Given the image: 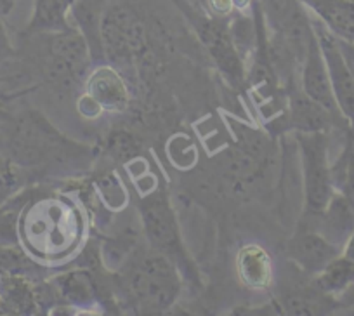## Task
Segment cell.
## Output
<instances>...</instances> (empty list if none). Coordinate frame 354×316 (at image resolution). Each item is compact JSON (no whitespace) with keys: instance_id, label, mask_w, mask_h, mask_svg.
Instances as JSON below:
<instances>
[{"instance_id":"6da1fadb","label":"cell","mask_w":354,"mask_h":316,"mask_svg":"<svg viewBox=\"0 0 354 316\" xmlns=\"http://www.w3.org/2000/svg\"><path fill=\"white\" fill-rule=\"evenodd\" d=\"M181 271L151 247L129 257L115 278L122 297L136 313L158 315L172 308L181 295Z\"/></svg>"},{"instance_id":"7a4b0ae2","label":"cell","mask_w":354,"mask_h":316,"mask_svg":"<svg viewBox=\"0 0 354 316\" xmlns=\"http://www.w3.org/2000/svg\"><path fill=\"white\" fill-rule=\"evenodd\" d=\"M80 146L59 134L53 125L37 111H25L9 124L8 155L21 169H33L63 156H73Z\"/></svg>"},{"instance_id":"3957f363","label":"cell","mask_w":354,"mask_h":316,"mask_svg":"<svg viewBox=\"0 0 354 316\" xmlns=\"http://www.w3.org/2000/svg\"><path fill=\"white\" fill-rule=\"evenodd\" d=\"M139 216L149 247L169 257L183 277L198 284L196 268L185 249L176 212L165 189H155L148 196H142L139 200Z\"/></svg>"},{"instance_id":"277c9868","label":"cell","mask_w":354,"mask_h":316,"mask_svg":"<svg viewBox=\"0 0 354 316\" xmlns=\"http://www.w3.org/2000/svg\"><path fill=\"white\" fill-rule=\"evenodd\" d=\"M101 44L104 63L129 70L148 49V37L141 18L132 6L110 0L101 19Z\"/></svg>"},{"instance_id":"5b68a950","label":"cell","mask_w":354,"mask_h":316,"mask_svg":"<svg viewBox=\"0 0 354 316\" xmlns=\"http://www.w3.org/2000/svg\"><path fill=\"white\" fill-rule=\"evenodd\" d=\"M172 2L186 16L202 46L205 47L209 56L219 68L221 75L234 89L243 87L247 84V66H245L243 57L238 53L233 35H231V18L223 19L212 15H205L193 8L188 0H172Z\"/></svg>"},{"instance_id":"8992f818","label":"cell","mask_w":354,"mask_h":316,"mask_svg":"<svg viewBox=\"0 0 354 316\" xmlns=\"http://www.w3.org/2000/svg\"><path fill=\"white\" fill-rule=\"evenodd\" d=\"M304 174V224L318 219L337 192L328 158V132H295Z\"/></svg>"},{"instance_id":"52a82bcc","label":"cell","mask_w":354,"mask_h":316,"mask_svg":"<svg viewBox=\"0 0 354 316\" xmlns=\"http://www.w3.org/2000/svg\"><path fill=\"white\" fill-rule=\"evenodd\" d=\"M94 59L87 40L75 26L57 33H47L46 75L50 86L70 91L82 82L93 68Z\"/></svg>"},{"instance_id":"ba28073f","label":"cell","mask_w":354,"mask_h":316,"mask_svg":"<svg viewBox=\"0 0 354 316\" xmlns=\"http://www.w3.org/2000/svg\"><path fill=\"white\" fill-rule=\"evenodd\" d=\"M311 15V12H309ZM311 25L316 33L319 47H322L323 57H325L326 70H328L330 84H332L333 97L337 101L340 115L354 127V75L347 66L344 54L340 50L339 39L319 21L316 16L311 15Z\"/></svg>"},{"instance_id":"9c48e42d","label":"cell","mask_w":354,"mask_h":316,"mask_svg":"<svg viewBox=\"0 0 354 316\" xmlns=\"http://www.w3.org/2000/svg\"><path fill=\"white\" fill-rule=\"evenodd\" d=\"M287 106L283 115L278 118L277 127L281 131L295 132H328L337 124L346 120L333 117L328 110L313 101L302 91L301 84L287 87ZM349 124V122H347Z\"/></svg>"},{"instance_id":"30bf717a","label":"cell","mask_w":354,"mask_h":316,"mask_svg":"<svg viewBox=\"0 0 354 316\" xmlns=\"http://www.w3.org/2000/svg\"><path fill=\"white\" fill-rule=\"evenodd\" d=\"M285 254L302 273L316 277L342 254V249L330 242L318 230L302 224L288 240Z\"/></svg>"},{"instance_id":"8fae6325","label":"cell","mask_w":354,"mask_h":316,"mask_svg":"<svg viewBox=\"0 0 354 316\" xmlns=\"http://www.w3.org/2000/svg\"><path fill=\"white\" fill-rule=\"evenodd\" d=\"M84 96L93 101L101 113H124L131 103L127 82L118 68L108 63L94 64L84 84Z\"/></svg>"},{"instance_id":"7c38bea8","label":"cell","mask_w":354,"mask_h":316,"mask_svg":"<svg viewBox=\"0 0 354 316\" xmlns=\"http://www.w3.org/2000/svg\"><path fill=\"white\" fill-rule=\"evenodd\" d=\"M299 84H301L302 91H304L313 101L322 104V106L325 108V110H328L333 117L340 118V120H346V118L340 115L337 101L335 97H333L328 70H326L325 57H323L322 47H319L318 39H316V33L313 35L311 42H309L308 53H306L304 61H302L301 64V70H299Z\"/></svg>"},{"instance_id":"4fadbf2b","label":"cell","mask_w":354,"mask_h":316,"mask_svg":"<svg viewBox=\"0 0 354 316\" xmlns=\"http://www.w3.org/2000/svg\"><path fill=\"white\" fill-rule=\"evenodd\" d=\"M236 277L250 290H268L274 281L273 257L259 243L240 247L234 259Z\"/></svg>"},{"instance_id":"5bb4252c","label":"cell","mask_w":354,"mask_h":316,"mask_svg":"<svg viewBox=\"0 0 354 316\" xmlns=\"http://www.w3.org/2000/svg\"><path fill=\"white\" fill-rule=\"evenodd\" d=\"M49 281L63 308L93 309L97 304L96 280L87 270L64 271Z\"/></svg>"},{"instance_id":"9a60e30c","label":"cell","mask_w":354,"mask_h":316,"mask_svg":"<svg viewBox=\"0 0 354 316\" xmlns=\"http://www.w3.org/2000/svg\"><path fill=\"white\" fill-rule=\"evenodd\" d=\"M110 0H75L70 11L71 25L87 40L94 64L104 63L101 44V19Z\"/></svg>"},{"instance_id":"2e32d148","label":"cell","mask_w":354,"mask_h":316,"mask_svg":"<svg viewBox=\"0 0 354 316\" xmlns=\"http://www.w3.org/2000/svg\"><path fill=\"white\" fill-rule=\"evenodd\" d=\"M306 226L318 230L323 236L342 249L347 236L354 231V209L342 193L335 192L322 216Z\"/></svg>"},{"instance_id":"e0dca14e","label":"cell","mask_w":354,"mask_h":316,"mask_svg":"<svg viewBox=\"0 0 354 316\" xmlns=\"http://www.w3.org/2000/svg\"><path fill=\"white\" fill-rule=\"evenodd\" d=\"M301 2L337 39L354 42L353 0H301Z\"/></svg>"},{"instance_id":"ac0fdd59","label":"cell","mask_w":354,"mask_h":316,"mask_svg":"<svg viewBox=\"0 0 354 316\" xmlns=\"http://www.w3.org/2000/svg\"><path fill=\"white\" fill-rule=\"evenodd\" d=\"M35 281L25 275H0V299L8 306L11 315H39L40 304Z\"/></svg>"},{"instance_id":"d6986e66","label":"cell","mask_w":354,"mask_h":316,"mask_svg":"<svg viewBox=\"0 0 354 316\" xmlns=\"http://www.w3.org/2000/svg\"><path fill=\"white\" fill-rule=\"evenodd\" d=\"M75 0H35L26 33L47 35L71 28L70 11Z\"/></svg>"},{"instance_id":"ffe728a7","label":"cell","mask_w":354,"mask_h":316,"mask_svg":"<svg viewBox=\"0 0 354 316\" xmlns=\"http://www.w3.org/2000/svg\"><path fill=\"white\" fill-rule=\"evenodd\" d=\"M353 281L354 261L347 259V257H344L342 254H340V256L335 257L325 270L319 271V273L316 275L315 280H313V285H315L318 290H322L323 294L339 299Z\"/></svg>"},{"instance_id":"44dd1931","label":"cell","mask_w":354,"mask_h":316,"mask_svg":"<svg viewBox=\"0 0 354 316\" xmlns=\"http://www.w3.org/2000/svg\"><path fill=\"white\" fill-rule=\"evenodd\" d=\"M221 167H223L224 176L230 181L236 183V185H250L262 174L264 165L255 160L254 156L245 153L241 148L233 146L223 153Z\"/></svg>"},{"instance_id":"7402d4cb","label":"cell","mask_w":354,"mask_h":316,"mask_svg":"<svg viewBox=\"0 0 354 316\" xmlns=\"http://www.w3.org/2000/svg\"><path fill=\"white\" fill-rule=\"evenodd\" d=\"M233 131L238 148H241L245 153L254 156L255 160L261 162L264 167L270 164L271 156H273L271 155V139L264 132L252 127H240L233 129Z\"/></svg>"},{"instance_id":"603a6c76","label":"cell","mask_w":354,"mask_h":316,"mask_svg":"<svg viewBox=\"0 0 354 316\" xmlns=\"http://www.w3.org/2000/svg\"><path fill=\"white\" fill-rule=\"evenodd\" d=\"M23 186V169L6 153H0V207L19 193Z\"/></svg>"},{"instance_id":"cb8c5ba5","label":"cell","mask_w":354,"mask_h":316,"mask_svg":"<svg viewBox=\"0 0 354 316\" xmlns=\"http://www.w3.org/2000/svg\"><path fill=\"white\" fill-rule=\"evenodd\" d=\"M106 151L110 153L111 158L122 162V164H127V162L134 160V158L139 156V153H141V142L131 132L115 131L108 136Z\"/></svg>"},{"instance_id":"d4e9b609","label":"cell","mask_w":354,"mask_h":316,"mask_svg":"<svg viewBox=\"0 0 354 316\" xmlns=\"http://www.w3.org/2000/svg\"><path fill=\"white\" fill-rule=\"evenodd\" d=\"M207 8H209V15L223 19L233 18L236 12L233 0H207Z\"/></svg>"},{"instance_id":"484cf974","label":"cell","mask_w":354,"mask_h":316,"mask_svg":"<svg viewBox=\"0 0 354 316\" xmlns=\"http://www.w3.org/2000/svg\"><path fill=\"white\" fill-rule=\"evenodd\" d=\"M15 56V49L11 46V40H9L8 32H6V26L2 23V16H0V64L6 63L8 59Z\"/></svg>"},{"instance_id":"4316f807","label":"cell","mask_w":354,"mask_h":316,"mask_svg":"<svg viewBox=\"0 0 354 316\" xmlns=\"http://www.w3.org/2000/svg\"><path fill=\"white\" fill-rule=\"evenodd\" d=\"M339 46H340V50H342L347 66L351 68V71H353L354 75V42H347V40L339 39Z\"/></svg>"},{"instance_id":"83f0119b","label":"cell","mask_w":354,"mask_h":316,"mask_svg":"<svg viewBox=\"0 0 354 316\" xmlns=\"http://www.w3.org/2000/svg\"><path fill=\"white\" fill-rule=\"evenodd\" d=\"M342 256L347 257V259L354 261V231L347 236V240L342 245Z\"/></svg>"},{"instance_id":"f1b7e54d","label":"cell","mask_w":354,"mask_h":316,"mask_svg":"<svg viewBox=\"0 0 354 316\" xmlns=\"http://www.w3.org/2000/svg\"><path fill=\"white\" fill-rule=\"evenodd\" d=\"M0 2H2V9H4V15H8V12L12 9V6H15L16 0H0Z\"/></svg>"},{"instance_id":"f546056e","label":"cell","mask_w":354,"mask_h":316,"mask_svg":"<svg viewBox=\"0 0 354 316\" xmlns=\"http://www.w3.org/2000/svg\"><path fill=\"white\" fill-rule=\"evenodd\" d=\"M0 315H11L8 309V306L4 304V301H2V299H0Z\"/></svg>"},{"instance_id":"4dcf8cb0","label":"cell","mask_w":354,"mask_h":316,"mask_svg":"<svg viewBox=\"0 0 354 316\" xmlns=\"http://www.w3.org/2000/svg\"><path fill=\"white\" fill-rule=\"evenodd\" d=\"M0 16H6L4 15V9H2V2H0Z\"/></svg>"},{"instance_id":"1f68e13d","label":"cell","mask_w":354,"mask_h":316,"mask_svg":"<svg viewBox=\"0 0 354 316\" xmlns=\"http://www.w3.org/2000/svg\"><path fill=\"white\" fill-rule=\"evenodd\" d=\"M353 148H354V138H353Z\"/></svg>"}]
</instances>
